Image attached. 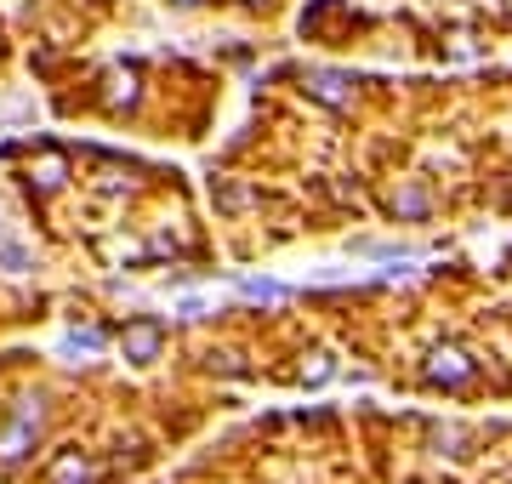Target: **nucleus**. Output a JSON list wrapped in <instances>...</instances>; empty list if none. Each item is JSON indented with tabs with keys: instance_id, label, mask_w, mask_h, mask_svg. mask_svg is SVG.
Returning a JSON list of instances; mask_svg holds the SVG:
<instances>
[{
	"instance_id": "1",
	"label": "nucleus",
	"mask_w": 512,
	"mask_h": 484,
	"mask_svg": "<svg viewBox=\"0 0 512 484\" xmlns=\"http://www.w3.org/2000/svg\"><path fill=\"white\" fill-rule=\"evenodd\" d=\"M473 359L461 354V348H433L427 354V365H421V376L433 382V388H461V382H473Z\"/></svg>"
},
{
	"instance_id": "2",
	"label": "nucleus",
	"mask_w": 512,
	"mask_h": 484,
	"mask_svg": "<svg viewBox=\"0 0 512 484\" xmlns=\"http://www.w3.org/2000/svg\"><path fill=\"white\" fill-rule=\"evenodd\" d=\"M160 342H165L160 319H137V325H126V342H120V348H126L131 365H154V359H160Z\"/></svg>"
},
{
	"instance_id": "3",
	"label": "nucleus",
	"mask_w": 512,
	"mask_h": 484,
	"mask_svg": "<svg viewBox=\"0 0 512 484\" xmlns=\"http://www.w3.org/2000/svg\"><path fill=\"white\" fill-rule=\"evenodd\" d=\"M92 473H97V467L86 462L80 450H63V456L52 462V484H92Z\"/></svg>"
},
{
	"instance_id": "4",
	"label": "nucleus",
	"mask_w": 512,
	"mask_h": 484,
	"mask_svg": "<svg viewBox=\"0 0 512 484\" xmlns=\"http://www.w3.org/2000/svg\"><path fill=\"white\" fill-rule=\"evenodd\" d=\"M433 445H439V456H456V462H461V456H467V450H461V445H467V433H461V428H439V433H433Z\"/></svg>"
},
{
	"instance_id": "5",
	"label": "nucleus",
	"mask_w": 512,
	"mask_h": 484,
	"mask_svg": "<svg viewBox=\"0 0 512 484\" xmlns=\"http://www.w3.org/2000/svg\"><path fill=\"white\" fill-rule=\"evenodd\" d=\"M313 92H319V97H325V103H336V109H342V103H348V86H342V80H336V75H319V80H313Z\"/></svg>"
},
{
	"instance_id": "6",
	"label": "nucleus",
	"mask_w": 512,
	"mask_h": 484,
	"mask_svg": "<svg viewBox=\"0 0 512 484\" xmlns=\"http://www.w3.org/2000/svg\"><path fill=\"white\" fill-rule=\"evenodd\" d=\"M393 211H399V217H421V211H427V194H421V188H404L399 200H393Z\"/></svg>"
},
{
	"instance_id": "7",
	"label": "nucleus",
	"mask_w": 512,
	"mask_h": 484,
	"mask_svg": "<svg viewBox=\"0 0 512 484\" xmlns=\"http://www.w3.org/2000/svg\"><path fill=\"white\" fill-rule=\"evenodd\" d=\"M330 371H336L330 354H313V365H302V382H330Z\"/></svg>"
}]
</instances>
